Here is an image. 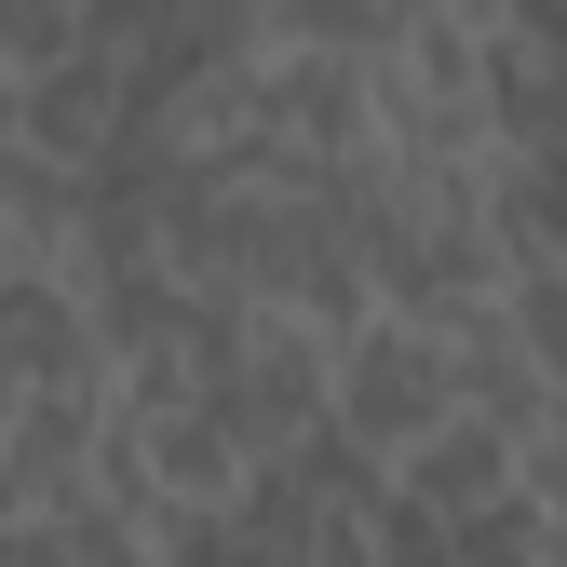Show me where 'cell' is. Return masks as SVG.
<instances>
[{
    "label": "cell",
    "instance_id": "6",
    "mask_svg": "<svg viewBox=\"0 0 567 567\" xmlns=\"http://www.w3.org/2000/svg\"><path fill=\"white\" fill-rule=\"evenodd\" d=\"M392 486H419V501H446V514H486V501H514V486H527V446L501 433V419H446V433L433 446H405L392 460Z\"/></svg>",
    "mask_w": 567,
    "mask_h": 567
},
{
    "label": "cell",
    "instance_id": "1",
    "mask_svg": "<svg viewBox=\"0 0 567 567\" xmlns=\"http://www.w3.org/2000/svg\"><path fill=\"white\" fill-rule=\"evenodd\" d=\"M460 419V351L446 324H419V311H365L338 338V433L365 446V460H405V446H433Z\"/></svg>",
    "mask_w": 567,
    "mask_h": 567
},
{
    "label": "cell",
    "instance_id": "12",
    "mask_svg": "<svg viewBox=\"0 0 567 567\" xmlns=\"http://www.w3.org/2000/svg\"><path fill=\"white\" fill-rule=\"evenodd\" d=\"M0 14H14V0H0ZM0 68H14V41H0Z\"/></svg>",
    "mask_w": 567,
    "mask_h": 567
},
{
    "label": "cell",
    "instance_id": "10",
    "mask_svg": "<svg viewBox=\"0 0 567 567\" xmlns=\"http://www.w3.org/2000/svg\"><path fill=\"white\" fill-rule=\"evenodd\" d=\"M540 567H567V514L554 501H540Z\"/></svg>",
    "mask_w": 567,
    "mask_h": 567
},
{
    "label": "cell",
    "instance_id": "9",
    "mask_svg": "<svg viewBox=\"0 0 567 567\" xmlns=\"http://www.w3.org/2000/svg\"><path fill=\"white\" fill-rule=\"evenodd\" d=\"M109 14H95V0H14V14H0V41H14V68H54L68 41H95Z\"/></svg>",
    "mask_w": 567,
    "mask_h": 567
},
{
    "label": "cell",
    "instance_id": "5",
    "mask_svg": "<svg viewBox=\"0 0 567 567\" xmlns=\"http://www.w3.org/2000/svg\"><path fill=\"white\" fill-rule=\"evenodd\" d=\"M446 351H460V405H473V419H501L514 446L554 433V405H567V392H554V365H540V338L514 324V298H501V311H473V324H446Z\"/></svg>",
    "mask_w": 567,
    "mask_h": 567
},
{
    "label": "cell",
    "instance_id": "4",
    "mask_svg": "<svg viewBox=\"0 0 567 567\" xmlns=\"http://www.w3.org/2000/svg\"><path fill=\"white\" fill-rule=\"evenodd\" d=\"M0 365H14V379H95L109 365V338H95L68 257H14V270H0Z\"/></svg>",
    "mask_w": 567,
    "mask_h": 567
},
{
    "label": "cell",
    "instance_id": "11",
    "mask_svg": "<svg viewBox=\"0 0 567 567\" xmlns=\"http://www.w3.org/2000/svg\"><path fill=\"white\" fill-rule=\"evenodd\" d=\"M446 14H473V28H514V0H446Z\"/></svg>",
    "mask_w": 567,
    "mask_h": 567
},
{
    "label": "cell",
    "instance_id": "2",
    "mask_svg": "<svg viewBox=\"0 0 567 567\" xmlns=\"http://www.w3.org/2000/svg\"><path fill=\"white\" fill-rule=\"evenodd\" d=\"M217 392V419L284 460V446H311L324 419H338V324H298V311H257V338L230 351V379H203Z\"/></svg>",
    "mask_w": 567,
    "mask_h": 567
},
{
    "label": "cell",
    "instance_id": "3",
    "mask_svg": "<svg viewBox=\"0 0 567 567\" xmlns=\"http://www.w3.org/2000/svg\"><path fill=\"white\" fill-rule=\"evenodd\" d=\"M257 135H270V150H311V163L379 150V54H298V41H270L257 54Z\"/></svg>",
    "mask_w": 567,
    "mask_h": 567
},
{
    "label": "cell",
    "instance_id": "7",
    "mask_svg": "<svg viewBox=\"0 0 567 567\" xmlns=\"http://www.w3.org/2000/svg\"><path fill=\"white\" fill-rule=\"evenodd\" d=\"M270 41H298V54H379L392 41V0H257Z\"/></svg>",
    "mask_w": 567,
    "mask_h": 567
},
{
    "label": "cell",
    "instance_id": "8",
    "mask_svg": "<svg viewBox=\"0 0 567 567\" xmlns=\"http://www.w3.org/2000/svg\"><path fill=\"white\" fill-rule=\"evenodd\" d=\"M379 567H460V514L419 501V486H392L379 501Z\"/></svg>",
    "mask_w": 567,
    "mask_h": 567
}]
</instances>
